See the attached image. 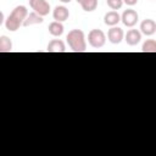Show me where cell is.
I'll return each instance as SVG.
<instances>
[{
    "label": "cell",
    "instance_id": "2e32d148",
    "mask_svg": "<svg viewBox=\"0 0 156 156\" xmlns=\"http://www.w3.org/2000/svg\"><path fill=\"white\" fill-rule=\"evenodd\" d=\"M143 52H156V41L154 39H149L143 44Z\"/></svg>",
    "mask_w": 156,
    "mask_h": 156
},
{
    "label": "cell",
    "instance_id": "5b68a950",
    "mask_svg": "<svg viewBox=\"0 0 156 156\" xmlns=\"http://www.w3.org/2000/svg\"><path fill=\"white\" fill-rule=\"evenodd\" d=\"M138 20H139V15L133 9H128L126 11H123V13L121 15V21L127 27H134L136 24Z\"/></svg>",
    "mask_w": 156,
    "mask_h": 156
},
{
    "label": "cell",
    "instance_id": "ac0fdd59",
    "mask_svg": "<svg viewBox=\"0 0 156 156\" xmlns=\"http://www.w3.org/2000/svg\"><path fill=\"white\" fill-rule=\"evenodd\" d=\"M124 4H127L128 6H134V5H136V2H138V0H122Z\"/></svg>",
    "mask_w": 156,
    "mask_h": 156
},
{
    "label": "cell",
    "instance_id": "30bf717a",
    "mask_svg": "<svg viewBox=\"0 0 156 156\" xmlns=\"http://www.w3.org/2000/svg\"><path fill=\"white\" fill-rule=\"evenodd\" d=\"M121 21V15L117 11H108L105 13L104 16V22L106 26L113 27L116 24H118V22Z\"/></svg>",
    "mask_w": 156,
    "mask_h": 156
},
{
    "label": "cell",
    "instance_id": "3957f363",
    "mask_svg": "<svg viewBox=\"0 0 156 156\" xmlns=\"http://www.w3.org/2000/svg\"><path fill=\"white\" fill-rule=\"evenodd\" d=\"M106 41V35L101 29H91L88 34V43L90 44L91 48L99 49L105 45Z\"/></svg>",
    "mask_w": 156,
    "mask_h": 156
},
{
    "label": "cell",
    "instance_id": "d6986e66",
    "mask_svg": "<svg viewBox=\"0 0 156 156\" xmlns=\"http://www.w3.org/2000/svg\"><path fill=\"white\" fill-rule=\"evenodd\" d=\"M4 22H5V16H4V13L0 11V26H1Z\"/></svg>",
    "mask_w": 156,
    "mask_h": 156
},
{
    "label": "cell",
    "instance_id": "9c48e42d",
    "mask_svg": "<svg viewBox=\"0 0 156 156\" xmlns=\"http://www.w3.org/2000/svg\"><path fill=\"white\" fill-rule=\"evenodd\" d=\"M123 38H124V40L127 41L128 45L134 46V45H136V44L140 43V40H141V33L138 29H129Z\"/></svg>",
    "mask_w": 156,
    "mask_h": 156
},
{
    "label": "cell",
    "instance_id": "ffe728a7",
    "mask_svg": "<svg viewBox=\"0 0 156 156\" xmlns=\"http://www.w3.org/2000/svg\"><path fill=\"white\" fill-rule=\"evenodd\" d=\"M61 2H63V4H68V2H71V0H60Z\"/></svg>",
    "mask_w": 156,
    "mask_h": 156
},
{
    "label": "cell",
    "instance_id": "5bb4252c",
    "mask_svg": "<svg viewBox=\"0 0 156 156\" xmlns=\"http://www.w3.org/2000/svg\"><path fill=\"white\" fill-rule=\"evenodd\" d=\"M12 50V41L9 37H0V52H10Z\"/></svg>",
    "mask_w": 156,
    "mask_h": 156
},
{
    "label": "cell",
    "instance_id": "52a82bcc",
    "mask_svg": "<svg viewBox=\"0 0 156 156\" xmlns=\"http://www.w3.org/2000/svg\"><path fill=\"white\" fill-rule=\"evenodd\" d=\"M156 32V23L151 18H146L140 23V33L144 35H152Z\"/></svg>",
    "mask_w": 156,
    "mask_h": 156
},
{
    "label": "cell",
    "instance_id": "8fae6325",
    "mask_svg": "<svg viewBox=\"0 0 156 156\" xmlns=\"http://www.w3.org/2000/svg\"><path fill=\"white\" fill-rule=\"evenodd\" d=\"M46 50H48V52H65L66 51V45L62 40L54 39V40L49 41Z\"/></svg>",
    "mask_w": 156,
    "mask_h": 156
},
{
    "label": "cell",
    "instance_id": "9a60e30c",
    "mask_svg": "<svg viewBox=\"0 0 156 156\" xmlns=\"http://www.w3.org/2000/svg\"><path fill=\"white\" fill-rule=\"evenodd\" d=\"M80 6L84 11L91 12L98 7V0H83L80 2Z\"/></svg>",
    "mask_w": 156,
    "mask_h": 156
},
{
    "label": "cell",
    "instance_id": "e0dca14e",
    "mask_svg": "<svg viewBox=\"0 0 156 156\" xmlns=\"http://www.w3.org/2000/svg\"><path fill=\"white\" fill-rule=\"evenodd\" d=\"M106 4H107V6H108L111 10L116 11V10H119V9L122 7L123 1H122V0H106Z\"/></svg>",
    "mask_w": 156,
    "mask_h": 156
},
{
    "label": "cell",
    "instance_id": "8992f818",
    "mask_svg": "<svg viewBox=\"0 0 156 156\" xmlns=\"http://www.w3.org/2000/svg\"><path fill=\"white\" fill-rule=\"evenodd\" d=\"M123 37H124L123 29L119 27H116V26L111 27L107 32V38H108L110 43H112V44H119L123 40Z\"/></svg>",
    "mask_w": 156,
    "mask_h": 156
},
{
    "label": "cell",
    "instance_id": "44dd1931",
    "mask_svg": "<svg viewBox=\"0 0 156 156\" xmlns=\"http://www.w3.org/2000/svg\"><path fill=\"white\" fill-rule=\"evenodd\" d=\"M76 1H77V2H78V4H80V2H82V1H83V0H76Z\"/></svg>",
    "mask_w": 156,
    "mask_h": 156
},
{
    "label": "cell",
    "instance_id": "277c9868",
    "mask_svg": "<svg viewBox=\"0 0 156 156\" xmlns=\"http://www.w3.org/2000/svg\"><path fill=\"white\" fill-rule=\"evenodd\" d=\"M29 6L41 17L49 15L50 12V4L46 0H29Z\"/></svg>",
    "mask_w": 156,
    "mask_h": 156
},
{
    "label": "cell",
    "instance_id": "ba28073f",
    "mask_svg": "<svg viewBox=\"0 0 156 156\" xmlns=\"http://www.w3.org/2000/svg\"><path fill=\"white\" fill-rule=\"evenodd\" d=\"M52 17L57 22H65L69 17V11L66 6H56L52 11Z\"/></svg>",
    "mask_w": 156,
    "mask_h": 156
},
{
    "label": "cell",
    "instance_id": "7c38bea8",
    "mask_svg": "<svg viewBox=\"0 0 156 156\" xmlns=\"http://www.w3.org/2000/svg\"><path fill=\"white\" fill-rule=\"evenodd\" d=\"M43 21H44L43 17L40 15H38L37 12L33 11V12H30V13L27 15V17L24 18L22 26L28 27V26H32V24H39V23H43Z\"/></svg>",
    "mask_w": 156,
    "mask_h": 156
},
{
    "label": "cell",
    "instance_id": "6da1fadb",
    "mask_svg": "<svg viewBox=\"0 0 156 156\" xmlns=\"http://www.w3.org/2000/svg\"><path fill=\"white\" fill-rule=\"evenodd\" d=\"M27 15H28V11H27V7L26 6H23V5L16 6L11 11V13L9 15V17L5 20L6 29H9L10 32L17 30L22 26V23H23L24 18L27 17Z\"/></svg>",
    "mask_w": 156,
    "mask_h": 156
},
{
    "label": "cell",
    "instance_id": "4fadbf2b",
    "mask_svg": "<svg viewBox=\"0 0 156 156\" xmlns=\"http://www.w3.org/2000/svg\"><path fill=\"white\" fill-rule=\"evenodd\" d=\"M49 33L54 37H60L62 33H63V24L62 22H57V21H54L49 24Z\"/></svg>",
    "mask_w": 156,
    "mask_h": 156
},
{
    "label": "cell",
    "instance_id": "7a4b0ae2",
    "mask_svg": "<svg viewBox=\"0 0 156 156\" xmlns=\"http://www.w3.org/2000/svg\"><path fill=\"white\" fill-rule=\"evenodd\" d=\"M66 39H67L69 48L74 52H83L87 50L85 35L82 29H72L71 32H68Z\"/></svg>",
    "mask_w": 156,
    "mask_h": 156
}]
</instances>
